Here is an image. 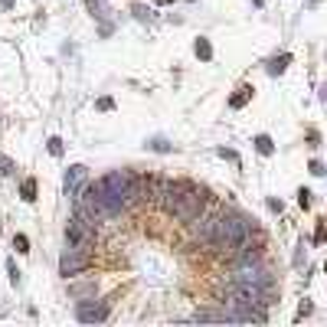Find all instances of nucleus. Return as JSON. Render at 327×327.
<instances>
[{"instance_id":"nucleus-14","label":"nucleus","mask_w":327,"mask_h":327,"mask_svg":"<svg viewBox=\"0 0 327 327\" xmlns=\"http://www.w3.org/2000/svg\"><path fill=\"white\" fill-rule=\"evenodd\" d=\"M249 95H252V88H249V85H242V88H239V95H232V102H229V105H232V108H242V105L249 102Z\"/></svg>"},{"instance_id":"nucleus-22","label":"nucleus","mask_w":327,"mask_h":327,"mask_svg":"<svg viewBox=\"0 0 327 327\" xmlns=\"http://www.w3.org/2000/svg\"><path fill=\"white\" fill-rule=\"evenodd\" d=\"M98 108H102V111H111V108H115V102H111V98H98Z\"/></svg>"},{"instance_id":"nucleus-16","label":"nucleus","mask_w":327,"mask_h":327,"mask_svg":"<svg viewBox=\"0 0 327 327\" xmlns=\"http://www.w3.org/2000/svg\"><path fill=\"white\" fill-rule=\"evenodd\" d=\"M13 249L17 252H30V239H26L23 232H17V236H13Z\"/></svg>"},{"instance_id":"nucleus-5","label":"nucleus","mask_w":327,"mask_h":327,"mask_svg":"<svg viewBox=\"0 0 327 327\" xmlns=\"http://www.w3.org/2000/svg\"><path fill=\"white\" fill-rule=\"evenodd\" d=\"M131 180H134V174L131 170H111V174H105L98 184L105 186L108 193H115V196H121L124 203H128V190H131Z\"/></svg>"},{"instance_id":"nucleus-3","label":"nucleus","mask_w":327,"mask_h":327,"mask_svg":"<svg viewBox=\"0 0 327 327\" xmlns=\"http://www.w3.org/2000/svg\"><path fill=\"white\" fill-rule=\"evenodd\" d=\"M92 265V245H79V242H65V252L59 259V275L62 278H76Z\"/></svg>"},{"instance_id":"nucleus-1","label":"nucleus","mask_w":327,"mask_h":327,"mask_svg":"<svg viewBox=\"0 0 327 327\" xmlns=\"http://www.w3.org/2000/svg\"><path fill=\"white\" fill-rule=\"evenodd\" d=\"M252 232H255V223H249L245 216H239V213H216V232H213L209 245H216L219 252L232 255Z\"/></svg>"},{"instance_id":"nucleus-7","label":"nucleus","mask_w":327,"mask_h":327,"mask_svg":"<svg viewBox=\"0 0 327 327\" xmlns=\"http://www.w3.org/2000/svg\"><path fill=\"white\" fill-rule=\"evenodd\" d=\"M216 232V213H203L200 219H193V239L196 242H213Z\"/></svg>"},{"instance_id":"nucleus-17","label":"nucleus","mask_w":327,"mask_h":327,"mask_svg":"<svg viewBox=\"0 0 327 327\" xmlns=\"http://www.w3.org/2000/svg\"><path fill=\"white\" fill-rule=\"evenodd\" d=\"M7 272H10V282L13 285H20V268H17V262H13V259L7 262Z\"/></svg>"},{"instance_id":"nucleus-6","label":"nucleus","mask_w":327,"mask_h":327,"mask_svg":"<svg viewBox=\"0 0 327 327\" xmlns=\"http://www.w3.org/2000/svg\"><path fill=\"white\" fill-rule=\"evenodd\" d=\"M76 317L82 324H98V321L108 317V305H105V301H95V298H92V301H79Z\"/></svg>"},{"instance_id":"nucleus-15","label":"nucleus","mask_w":327,"mask_h":327,"mask_svg":"<svg viewBox=\"0 0 327 327\" xmlns=\"http://www.w3.org/2000/svg\"><path fill=\"white\" fill-rule=\"evenodd\" d=\"M69 291L76 294V298H85V294H92V298H95V282H88V285H72Z\"/></svg>"},{"instance_id":"nucleus-12","label":"nucleus","mask_w":327,"mask_h":327,"mask_svg":"<svg viewBox=\"0 0 327 327\" xmlns=\"http://www.w3.org/2000/svg\"><path fill=\"white\" fill-rule=\"evenodd\" d=\"M193 321H226V311H196Z\"/></svg>"},{"instance_id":"nucleus-9","label":"nucleus","mask_w":327,"mask_h":327,"mask_svg":"<svg viewBox=\"0 0 327 327\" xmlns=\"http://www.w3.org/2000/svg\"><path fill=\"white\" fill-rule=\"evenodd\" d=\"M288 62H291V56H288V53L278 56V59H272V62H268V72H272V76H282L285 69H288Z\"/></svg>"},{"instance_id":"nucleus-4","label":"nucleus","mask_w":327,"mask_h":327,"mask_svg":"<svg viewBox=\"0 0 327 327\" xmlns=\"http://www.w3.org/2000/svg\"><path fill=\"white\" fill-rule=\"evenodd\" d=\"M65 242H79V245H92L95 242V223L85 216V213H79L69 219V226H65Z\"/></svg>"},{"instance_id":"nucleus-10","label":"nucleus","mask_w":327,"mask_h":327,"mask_svg":"<svg viewBox=\"0 0 327 327\" xmlns=\"http://www.w3.org/2000/svg\"><path fill=\"white\" fill-rule=\"evenodd\" d=\"M255 151H259V154H265V157H268V154L275 151L272 138H268V134H259V138H255Z\"/></svg>"},{"instance_id":"nucleus-23","label":"nucleus","mask_w":327,"mask_h":327,"mask_svg":"<svg viewBox=\"0 0 327 327\" xmlns=\"http://www.w3.org/2000/svg\"><path fill=\"white\" fill-rule=\"evenodd\" d=\"M311 174L321 177V174H324V164H321V161H311Z\"/></svg>"},{"instance_id":"nucleus-21","label":"nucleus","mask_w":327,"mask_h":327,"mask_svg":"<svg viewBox=\"0 0 327 327\" xmlns=\"http://www.w3.org/2000/svg\"><path fill=\"white\" fill-rule=\"evenodd\" d=\"M298 203H301V206H311V193H307V190H301V193H298Z\"/></svg>"},{"instance_id":"nucleus-2","label":"nucleus","mask_w":327,"mask_h":327,"mask_svg":"<svg viewBox=\"0 0 327 327\" xmlns=\"http://www.w3.org/2000/svg\"><path fill=\"white\" fill-rule=\"evenodd\" d=\"M206 206H209V196L203 193V190L190 186V190H184V193L167 206V213H170L174 219H180V223H193V219H200L203 213H206Z\"/></svg>"},{"instance_id":"nucleus-24","label":"nucleus","mask_w":327,"mask_h":327,"mask_svg":"<svg viewBox=\"0 0 327 327\" xmlns=\"http://www.w3.org/2000/svg\"><path fill=\"white\" fill-rule=\"evenodd\" d=\"M13 7V0H0V10H10Z\"/></svg>"},{"instance_id":"nucleus-8","label":"nucleus","mask_w":327,"mask_h":327,"mask_svg":"<svg viewBox=\"0 0 327 327\" xmlns=\"http://www.w3.org/2000/svg\"><path fill=\"white\" fill-rule=\"evenodd\" d=\"M88 180V170L82 167V164H76V167H69V174H65V190L72 196H79V190H82V184Z\"/></svg>"},{"instance_id":"nucleus-19","label":"nucleus","mask_w":327,"mask_h":327,"mask_svg":"<svg viewBox=\"0 0 327 327\" xmlns=\"http://www.w3.org/2000/svg\"><path fill=\"white\" fill-rule=\"evenodd\" d=\"M88 10H92V17H102V0H85Z\"/></svg>"},{"instance_id":"nucleus-13","label":"nucleus","mask_w":327,"mask_h":327,"mask_svg":"<svg viewBox=\"0 0 327 327\" xmlns=\"http://www.w3.org/2000/svg\"><path fill=\"white\" fill-rule=\"evenodd\" d=\"M20 193H23V200H26V203H33V200H36V180H23V184H20Z\"/></svg>"},{"instance_id":"nucleus-18","label":"nucleus","mask_w":327,"mask_h":327,"mask_svg":"<svg viewBox=\"0 0 327 327\" xmlns=\"http://www.w3.org/2000/svg\"><path fill=\"white\" fill-rule=\"evenodd\" d=\"M49 154H53V157L62 154V141H59V138H49Z\"/></svg>"},{"instance_id":"nucleus-11","label":"nucleus","mask_w":327,"mask_h":327,"mask_svg":"<svg viewBox=\"0 0 327 327\" xmlns=\"http://www.w3.org/2000/svg\"><path fill=\"white\" fill-rule=\"evenodd\" d=\"M193 53L200 56V59H213V46H209V40H196Z\"/></svg>"},{"instance_id":"nucleus-20","label":"nucleus","mask_w":327,"mask_h":327,"mask_svg":"<svg viewBox=\"0 0 327 327\" xmlns=\"http://www.w3.org/2000/svg\"><path fill=\"white\" fill-rule=\"evenodd\" d=\"M151 147H154V151H170V144L164 141V138H154V141H151Z\"/></svg>"}]
</instances>
